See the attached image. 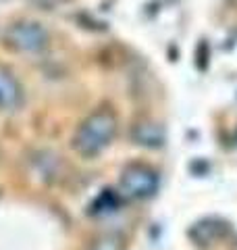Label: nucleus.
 <instances>
[{
  "label": "nucleus",
  "instance_id": "0eeeda50",
  "mask_svg": "<svg viewBox=\"0 0 237 250\" xmlns=\"http://www.w3.org/2000/svg\"><path fill=\"white\" fill-rule=\"evenodd\" d=\"M34 2L38 6H42L44 11H52V9H57V6L62 2V0H34Z\"/></svg>",
  "mask_w": 237,
  "mask_h": 250
},
{
  "label": "nucleus",
  "instance_id": "f03ea898",
  "mask_svg": "<svg viewBox=\"0 0 237 250\" xmlns=\"http://www.w3.org/2000/svg\"><path fill=\"white\" fill-rule=\"evenodd\" d=\"M6 44L17 52H38L48 44V31L36 21H17L6 31Z\"/></svg>",
  "mask_w": 237,
  "mask_h": 250
},
{
  "label": "nucleus",
  "instance_id": "f257e3e1",
  "mask_svg": "<svg viewBox=\"0 0 237 250\" xmlns=\"http://www.w3.org/2000/svg\"><path fill=\"white\" fill-rule=\"evenodd\" d=\"M117 134V119L113 113L98 111L90 115L77 129L73 148L81 156H96L110 144V140Z\"/></svg>",
  "mask_w": 237,
  "mask_h": 250
},
{
  "label": "nucleus",
  "instance_id": "423d86ee",
  "mask_svg": "<svg viewBox=\"0 0 237 250\" xmlns=\"http://www.w3.org/2000/svg\"><path fill=\"white\" fill-rule=\"evenodd\" d=\"M92 250H123V238L121 236H106L98 240Z\"/></svg>",
  "mask_w": 237,
  "mask_h": 250
},
{
  "label": "nucleus",
  "instance_id": "7ed1b4c3",
  "mask_svg": "<svg viewBox=\"0 0 237 250\" xmlns=\"http://www.w3.org/2000/svg\"><path fill=\"white\" fill-rule=\"evenodd\" d=\"M118 186H121V192L127 198H150L158 190V175L144 165H131L123 171Z\"/></svg>",
  "mask_w": 237,
  "mask_h": 250
},
{
  "label": "nucleus",
  "instance_id": "39448f33",
  "mask_svg": "<svg viewBox=\"0 0 237 250\" xmlns=\"http://www.w3.org/2000/svg\"><path fill=\"white\" fill-rule=\"evenodd\" d=\"M133 138L138 140V144H144V146H160L162 144V131L158 129L154 123H139L136 127Z\"/></svg>",
  "mask_w": 237,
  "mask_h": 250
},
{
  "label": "nucleus",
  "instance_id": "20e7f679",
  "mask_svg": "<svg viewBox=\"0 0 237 250\" xmlns=\"http://www.w3.org/2000/svg\"><path fill=\"white\" fill-rule=\"evenodd\" d=\"M21 85L15 80V75L6 69H0V108L9 111L21 103Z\"/></svg>",
  "mask_w": 237,
  "mask_h": 250
}]
</instances>
